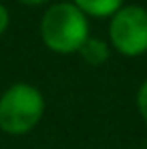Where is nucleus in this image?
<instances>
[{"label": "nucleus", "mask_w": 147, "mask_h": 149, "mask_svg": "<svg viewBox=\"0 0 147 149\" xmlns=\"http://www.w3.org/2000/svg\"><path fill=\"white\" fill-rule=\"evenodd\" d=\"M16 2H20L22 6H42V4H47L49 0H16Z\"/></svg>", "instance_id": "6e6552de"}, {"label": "nucleus", "mask_w": 147, "mask_h": 149, "mask_svg": "<svg viewBox=\"0 0 147 149\" xmlns=\"http://www.w3.org/2000/svg\"><path fill=\"white\" fill-rule=\"evenodd\" d=\"M47 111V99L38 87L16 81L0 93V131L10 137H24L36 129Z\"/></svg>", "instance_id": "f03ea898"}, {"label": "nucleus", "mask_w": 147, "mask_h": 149, "mask_svg": "<svg viewBox=\"0 0 147 149\" xmlns=\"http://www.w3.org/2000/svg\"><path fill=\"white\" fill-rule=\"evenodd\" d=\"M107 40L113 52L125 58L147 54V8L141 4H123L109 18Z\"/></svg>", "instance_id": "7ed1b4c3"}, {"label": "nucleus", "mask_w": 147, "mask_h": 149, "mask_svg": "<svg viewBox=\"0 0 147 149\" xmlns=\"http://www.w3.org/2000/svg\"><path fill=\"white\" fill-rule=\"evenodd\" d=\"M8 26H10V12H8V8L0 2V36L6 34Z\"/></svg>", "instance_id": "0eeeda50"}, {"label": "nucleus", "mask_w": 147, "mask_h": 149, "mask_svg": "<svg viewBox=\"0 0 147 149\" xmlns=\"http://www.w3.org/2000/svg\"><path fill=\"white\" fill-rule=\"evenodd\" d=\"M87 18H111L125 0H71Z\"/></svg>", "instance_id": "39448f33"}, {"label": "nucleus", "mask_w": 147, "mask_h": 149, "mask_svg": "<svg viewBox=\"0 0 147 149\" xmlns=\"http://www.w3.org/2000/svg\"><path fill=\"white\" fill-rule=\"evenodd\" d=\"M38 34L50 52L69 56L79 54L81 47L91 36V24L73 2H54L40 16Z\"/></svg>", "instance_id": "f257e3e1"}, {"label": "nucleus", "mask_w": 147, "mask_h": 149, "mask_svg": "<svg viewBox=\"0 0 147 149\" xmlns=\"http://www.w3.org/2000/svg\"><path fill=\"white\" fill-rule=\"evenodd\" d=\"M135 107H137V113L139 117L147 123V79H143L135 91Z\"/></svg>", "instance_id": "423d86ee"}, {"label": "nucleus", "mask_w": 147, "mask_h": 149, "mask_svg": "<svg viewBox=\"0 0 147 149\" xmlns=\"http://www.w3.org/2000/svg\"><path fill=\"white\" fill-rule=\"evenodd\" d=\"M111 52H113V49H111L109 40L89 36L87 42L79 50V56H81L83 63L89 65V67H103V65L111 58Z\"/></svg>", "instance_id": "20e7f679"}]
</instances>
